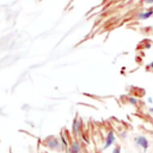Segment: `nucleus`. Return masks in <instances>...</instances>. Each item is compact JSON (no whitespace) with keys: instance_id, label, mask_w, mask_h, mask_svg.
<instances>
[{"instance_id":"nucleus-1","label":"nucleus","mask_w":153,"mask_h":153,"mask_svg":"<svg viewBox=\"0 0 153 153\" xmlns=\"http://www.w3.org/2000/svg\"><path fill=\"white\" fill-rule=\"evenodd\" d=\"M44 146H47L51 151H62V145L60 142V139H57L54 135H50L44 139Z\"/></svg>"},{"instance_id":"nucleus-2","label":"nucleus","mask_w":153,"mask_h":153,"mask_svg":"<svg viewBox=\"0 0 153 153\" xmlns=\"http://www.w3.org/2000/svg\"><path fill=\"white\" fill-rule=\"evenodd\" d=\"M134 143H135V146H136L137 148H141L143 152H146V151L148 149V147H149V142H148L147 137L143 136V135H137V136H135V137H134Z\"/></svg>"},{"instance_id":"nucleus-3","label":"nucleus","mask_w":153,"mask_h":153,"mask_svg":"<svg viewBox=\"0 0 153 153\" xmlns=\"http://www.w3.org/2000/svg\"><path fill=\"white\" fill-rule=\"evenodd\" d=\"M81 131H82V121H81V118H79L76 116L72 123V133H73V135L76 136V135L81 134Z\"/></svg>"},{"instance_id":"nucleus-4","label":"nucleus","mask_w":153,"mask_h":153,"mask_svg":"<svg viewBox=\"0 0 153 153\" xmlns=\"http://www.w3.org/2000/svg\"><path fill=\"white\" fill-rule=\"evenodd\" d=\"M66 153H81V145L78 140H74L69 142L68 148L66 149Z\"/></svg>"},{"instance_id":"nucleus-5","label":"nucleus","mask_w":153,"mask_h":153,"mask_svg":"<svg viewBox=\"0 0 153 153\" xmlns=\"http://www.w3.org/2000/svg\"><path fill=\"white\" fill-rule=\"evenodd\" d=\"M115 140H116L115 133H114V131H109V133L106 134V137H105V142H104L103 149H106V148H109L110 146H112V145L115 143Z\"/></svg>"},{"instance_id":"nucleus-6","label":"nucleus","mask_w":153,"mask_h":153,"mask_svg":"<svg viewBox=\"0 0 153 153\" xmlns=\"http://www.w3.org/2000/svg\"><path fill=\"white\" fill-rule=\"evenodd\" d=\"M153 16V10L152 8H148L147 11H141L136 14V19H140V20H146V19H149L151 17Z\"/></svg>"},{"instance_id":"nucleus-7","label":"nucleus","mask_w":153,"mask_h":153,"mask_svg":"<svg viewBox=\"0 0 153 153\" xmlns=\"http://www.w3.org/2000/svg\"><path fill=\"white\" fill-rule=\"evenodd\" d=\"M60 142H61V145H62V149H67V148H68V146H69V141L67 140L66 134H65L63 131L60 133Z\"/></svg>"},{"instance_id":"nucleus-8","label":"nucleus","mask_w":153,"mask_h":153,"mask_svg":"<svg viewBox=\"0 0 153 153\" xmlns=\"http://www.w3.org/2000/svg\"><path fill=\"white\" fill-rule=\"evenodd\" d=\"M127 99H128V103H129V104H131V105H134V106H137V105H139V99H136V98H134V97H128Z\"/></svg>"},{"instance_id":"nucleus-9","label":"nucleus","mask_w":153,"mask_h":153,"mask_svg":"<svg viewBox=\"0 0 153 153\" xmlns=\"http://www.w3.org/2000/svg\"><path fill=\"white\" fill-rule=\"evenodd\" d=\"M112 153H121V147L117 145V146H115L114 147V149H112Z\"/></svg>"},{"instance_id":"nucleus-10","label":"nucleus","mask_w":153,"mask_h":153,"mask_svg":"<svg viewBox=\"0 0 153 153\" xmlns=\"http://www.w3.org/2000/svg\"><path fill=\"white\" fill-rule=\"evenodd\" d=\"M145 5H153V0H142Z\"/></svg>"},{"instance_id":"nucleus-11","label":"nucleus","mask_w":153,"mask_h":153,"mask_svg":"<svg viewBox=\"0 0 153 153\" xmlns=\"http://www.w3.org/2000/svg\"><path fill=\"white\" fill-rule=\"evenodd\" d=\"M120 136H121L122 139H126V137H127V133H126V131H121V133H120Z\"/></svg>"},{"instance_id":"nucleus-12","label":"nucleus","mask_w":153,"mask_h":153,"mask_svg":"<svg viewBox=\"0 0 153 153\" xmlns=\"http://www.w3.org/2000/svg\"><path fill=\"white\" fill-rule=\"evenodd\" d=\"M147 102H148V103H153V98L148 97V98H147Z\"/></svg>"},{"instance_id":"nucleus-13","label":"nucleus","mask_w":153,"mask_h":153,"mask_svg":"<svg viewBox=\"0 0 153 153\" xmlns=\"http://www.w3.org/2000/svg\"><path fill=\"white\" fill-rule=\"evenodd\" d=\"M148 67H149V68H152V69H153V61H152V62H151V63H149V66H148Z\"/></svg>"},{"instance_id":"nucleus-14","label":"nucleus","mask_w":153,"mask_h":153,"mask_svg":"<svg viewBox=\"0 0 153 153\" xmlns=\"http://www.w3.org/2000/svg\"><path fill=\"white\" fill-rule=\"evenodd\" d=\"M149 112H151V114H153V106H151V108H149Z\"/></svg>"},{"instance_id":"nucleus-15","label":"nucleus","mask_w":153,"mask_h":153,"mask_svg":"<svg viewBox=\"0 0 153 153\" xmlns=\"http://www.w3.org/2000/svg\"><path fill=\"white\" fill-rule=\"evenodd\" d=\"M152 10H153V5H152Z\"/></svg>"},{"instance_id":"nucleus-16","label":"nucleus","mask_w":153,"mask_h":153,"mask_svg":"<svg viewBox=\"0 0 153 153\" xmlns=\"http://www.w3.org/2000/svg\"><path fill=\"white\" fill-rule=\"evenodd\" d=\"M63 153H66V152H63Z\"/></svg>"},{"instance_id":"nucleus-17","label":"nucleus","mask_w":153,"mask_h":153,"mask_svg":"<svg viewBox=\"0 0 153 153\" xmlns=\"http://www.w3.org/2000/svg\"><path fill=\"white\" fill-rule=\"evenodd\" d=\"M123 1H126V0H123Z\"/></svg>"}]
</instances>
